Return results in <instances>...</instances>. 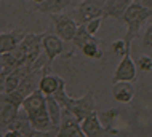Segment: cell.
<instances>
[{"instance_id": "cell-18", "label": "cell", "mask_w": 152, "mask_h": 137, "mask_svg": "<svg viewBox=\"0 0 152 137\" xmlns=\"http://www.w3.org/2000/svg\"><path fill=\"white\" fill-rule=\"evenodd\" d=\"M47 110H48V115H50L51 124L55 128H59L61 118H63V107L59 105L58 101L53 96H47Z\"/></svg>"}, {"instance_id": "cell-25", "label": "cell", "mask_w": 152, "mask_h": 137, "mask_svg": "<svg viewBox=\"0 0 152 137\" xmlns=\"http://www.w3.org/2000/svg\"><path fill=\"white\" fill-rule=\"evenodd\" d=\"M142 48L146 49H152V24L146 29L144 35H142Z\"/></svg>"}, {"instance_id": "cell-4", "label": "cell", "mask_w": 152, "mask_h": 137, "mask_svg": "<svg viewBox=\"0 0 152 137\" xmlns=\"http://www.w3.org/2000/svg\"><path fill=\"white\" fill-rule=\"evenodd\" d=\"M106 0H82L74 10V21L79 24H85L94 18H102V5Z\"/></svg>"}, {"instance_id": "cell-19", "label": "cell", "mask_w": 152, "mask_h": 137, "mask_svg": "<svg viewBox=\"0 0 152 137\" xmlns=\"http://www.w3.org/2000/svg\"><path fill=\"white\" fill-rule=\"evenodd\" d=\"M94 35H90L88 34V30L85 29L83 24H79V27H77V32H75V35H74V38H72V43H74V46L75 48H82L85 43H88L90 40L93 38Z\"/></svg>"}, {"instance_id": "cell-16", "label": "cell", "mask_w": 152, "mask_h": 137, "mask_svg": "<svg viewBox=\"0 0 152 137\" xmlns=\"http://www.w3.org/2000/svg\"><path fill=\"white\" fill-rule=\"evenodd\" d=\"M82 54L88 59H93V61H98L104 56V48H102V43L101 40H98L96 37H93L88 43H85L83 46L80 48Z\"/></svg>"}, {"instance_id": "cell-24", "label": "cell", "mask_w": 152, "mask_h": 137, "mask_svg": "<svg viewBox=\"0 0 152 137\" xmlns=\"http://www.w3.org/2000/svg\"><path fill=\"white\" fill-rule=\"evenodd\" d=\"M101 22H102V18H94L91 21H88V22H85L83 26L88 30L90 35H96L98 30H99V27H101Z\"/></svg>"}, {"instance_id": "cell-13", "label": "cell", "mask_w": 152, "mask_h": 137, "mask_svg": "<svg viewBox=\"0 0 152 137\" xmlns=\"http://www.w3.org/2000/svg\"><path fill=\"white\" fill-rule=\"evenodd\" d=\"M19 113V107L13 105L11 102L0 99V131H7L8 126L13 123V120L18 117Z\"/></svg>"}, {"instance_id": "cell-29", "label": "cell", "mask_w": 152, "mask_h": 137, "mask_svg": "<svg viewBox=\"0 0 152 137\" xmlns=\"http://www.w3.org/2000/svg\"><path fill=\"white\" fill-rule=\"evenodd\" d=\"M114 137H117V136H114Z\"/></svg>"}, {"instance_id": "cell-15", "label": "cell", "mask_w": 152, "mask_h": 137, "mask_svg": "<svg viewBox=\"0 0 152 137\" xmlns=\"http://www.w3.org/2000/svg\"><path fill=\"white\" fill-rule=\"evenodd\" d=\"M98 117H99L102 126H104L112 136H117L118 132H120V129L115 126L117 120L120 117V110L118 109H107V110L101 112V113H98Z\"/></svg>"}, {"instance_id": "cell-20", "label": "cell", "mask_w": 152, "mask_h": 137, "mask_svg": "<svg viewBox=\"0 0 152 137\" xmlns=\"http://www.w3.org/2000/svg\"><path fill=\"white\" fill-rule=\"evenodd\" d=\"M53 97L58 101V104L61 107H66V104H67V101H69V94L66 93V81H64V78H61L59 77V83H58V88H56V91H55V94H53Z\"/></svg>"}, {"instance_id": "cell-23", "label": "cell", "mask_w": 152, "mask_h": 137, "mask_svg": "<svg viewBox=\"0 0 152 137\" xmlns=\"http://www.w3.org/2000/svg\"><path fill=\"white\" fill-rule=\"evenodd\" d=\"M58 129H59V128H51V129H48V131L31 129V132L26 137H56V136H58Z\"/></svg>"}, {"instance_id": "cell-14", "label": "cell", "mask_w": 152, "mask_h": 137, "mask_svg": "<svg viewBox=\"0 0 152 137\" xmlns=\"http://www.w3.org/2000/svg\"><path fill=\"white\" fill-rule=\"evenodd\" d=\"M75 0H45L43 3L37 5V11L45 14H53V13H63L66 8H71Z\"/></svg>"}, {"instance_id": "cell-10", "label": "cell", "mask_w": 152, "mask_h": 137, "mask_svg": "<svg viewBox=\"0 0 152 137\" xmlns=\"http://www.w3.org/2000/svg\"><path fill=\"white\" fill-rule=\"evenodd\" d=\"M133 0H106L102 5V19L106 18H114L122 21L128 5Z\"/></svg>"}, {"instance_id": "cell-21", "label": "cell", "mask_w": 152, "mask_h": 137, "mask_svg": "<svg viewBox=\"0 0 152 137\" xmlns=\"http://www.w3.org/2000/svg\"><path fill=\"white\" fill-rule=\"evenodd\" d=\"M112 53H114L115 56H118V57H123V56L130 54V45L126 43L123 38L115 40V41L112 43Z\"/></svg>"}, {"instance_id": "cell-3", "label": "cell", "mask_w": 152, "mask_h": 137, "mask_svg": "<svg viewBox=\"0 0 152 137\" xmlns=\"http://www.w3.org/2000/svg\"><path fill=\"white\" fill-rule=\"evenodd\" d=\"M66 112L72 115L77 121H82L83 118H87L90 113H93L96 110V99H94V93L93 91H87L82 97H69L67 104L64 107Z\"/></svg>"}, {"instance_id": "cell-11", "label": "cell", "mask_w": 152, "mask_h": 137, "mask_svg": "<svg viewBox=\"0 0 152 137\" xmlns=\"http://www.w3.org/2000/svg\"><path fill=\"white\" fill-rule=\"evenodd\" d=\"M27 32H23V30H11V32H3L0 34V56L2 54H7V53L13 51V49L19 45L24 37H26Z\"/></svg>"}, {"instance_id": "cell-6", "label": "cell", "mask_w": 152, "mask_h": 137, "mask_svg": "<svg viewBox=\"0 0 152 137\" xmlns=\"http://www.w3.org/2000/svg\"><path fill=\"white\" fill-rule=\"evenodd\" d=\"M80 128L83 131V134L87 137H114L110 132L102 126L99 117H98V110H94L93 113H90L87 118H83L80 121Z\"/></svg>"}, {"instance_id": "cell-12", "label": "cell", "mask_w": 152, "mask_h": 137, "mask_svg": "<svg viewBox=\"0 0 152 137\" xmlns=\"http://www.w3.org/2000/svg\"><path fill=\"white\" fill-rule=\"evenodd\" d=\"M112 97L118 104H128L134 97V86L131 81H117L112 86Z\"/></svg>"}, {"instance_id": "cell-5", "label": "cell", "mask_w": 152, "mask_h": 137, "mask_svg": "<svg viewBox=\"0 0 152 137\" xmlns=\"http://www.w3.org/2000/svg\"><path fill=\"white\" fill-rule=\"evenodd\" d=\"M50 18L53 21L56 35L63 41H72L74 35L77 32V27H79L77 22L74 21V18H71L69 14H64V13H53V14H50Z\"/></svg>"}, {"instance_id": "cell-28", "label": "cell", "mask_w": 152, "mask_h": 137, "mask_svg": "<svg viewBox=\"0 0 152 137\" xmlns=\"http://www.w3.org/2000/svg\"><path fill=\"white\" fill-rule=\"evenodd\" d=\"M32 2H34V3H35V5H39V3H43V2H45V0H32Z\"/></svg>"}, {"instance_id": "cell-8", "label": "cell", "mask_w": 152, "mask_h": 137, "mask_svg": "<svg viewBox=\"0 0 152 137\" xmlns=\"http://www.w3.org/2000/svg\"><path fill=\"white\" fill-rule=\"evenodd\" d=\"M42 48L45 51L48 62L53 64V61L64 53V41L58 35L47 34V35H42Z\"/></svg>"}, {"instance_id": "cell-17", "label": "cell", "mask_w": 152, "mask_h": 137, "mask_svg": "<svg viewBox=\"0 0 152 137\" xmlns=\"http://www.w3.org/2000/svg\"><path fill=\"white\" fill-rule=\"evenodd\" d=\"M59 83V75H53L51 72H45L39 80V91H42L45 96H53Z\"/></svg>"}, {"instance_id": "cell-9", "label": "cell", "mask_w": 152, "mask_h": 137, "mask_svg": "<svg viewBox=\"0 0 152 137\" xmlns=\"http://www.w3.org/2000/svg\"><path fill=\"white\" fill-rule=\"evenodd\" d=\"M56 137H87V136L82 131L80 123L77 121L69 112L64 110L63 118H61L59 129H58V136Z\"/></svg>"}, {"instance_id": "cell-2", "label": "cell", "mask_w": 152, "mask_h": 137, "mask_svg": "<svg viewBox=\"0 0 152 137\" xmlns=\"http://www.w3.org/2000/svg\"><path fill=\"white\" fill-rule=\"evenodd\" d=\"M149 18H152V11L147 10L144 5H141L138 0H133L128 5L125 14H123V18H122V21L126 24V35L123 40L128 45H131V41L138 37L141 27L144 26V22Z\"/></svg>"}, {"instance_id": "cell-7", "label": "cell", "mask_w": 152, "mask_h": 137, "mask_svg": "<svg viewBox=\"0 0 152 137\" xmlns=\"http://www.w3.org/2000/svg\"><path fill=\"white\" fill-rule=\"evenodd\" d=\"M136 73H138L136 64H134V61L131 59L130 54H126V56L122 57L120 62H118V65L115 69V73H114V78H112V83L134 81L136 80Z\"/></svg>"}, {"instance_id": "cell-26", "label": "cell", "mask_w": 152, "mask_h": 137, "mask_svg": "<svg viewBox=\"0 0 152 137\" xmlns=\"http://www.w3.org/2000/svg\"><path fill=\"white\" fill-rule=\"evenodd\" d=\"M3 137H26V136H24L23 132L16 131V129H10V128H8L7 131H3Z\"/></svg>"}, {"instance_id": "cell-1", "label": "cell", "mask_w": 152, "mask_h": 137, "mask_svg": "<svg viewBox=\"0 0 152 137\" xmlns=\"http://www.w3.org/2000/svg\"><path fill=\"white\" fill-rule=\"evenodd\" d=\"M21 109L26 113V117L34 129L48 131L51 128H55L51 124L50 115H48V110H47V96L42 91H39V88L32 91L29 96L24 99L21 104Z\"/></svg>"}, {"instance_id": "cell-22", "label": "cell", "mask_w": 152, "mask_h": 137, "mask_svg": "<svg viewBox=\"0 0 152 137\" xmlns=\"http://www.w3.org/2000/svg\"><path fill=\"white\" fill-rule=\"evenodd\" d=\"M136 69H141V72H151L152 70V57L151 56H139L136 62Z\"/></svg>"}, {"instance_id": "cell-27", "label": "cell", "mask_w": 152, "mask_h": 137, "mask_svg": "<svg viewBox=\"0 0 152 137\" xmlns=\"http://www.w3.org/2000/svg\"><path fill=\"white\" fill-rule=\"evenodd\" d=\"M139 3H141V5H144L147 10H151L152 11V0H138Z\"/></svg>"}]
</instances>
